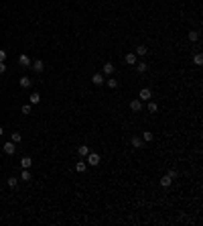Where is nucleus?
<instances>
[{
  "mask_svg": "<svg viewBox=\"0 0 203 226\" xmlns=\"http://www.w3.org/2000/svg\"><path fill=\"white\" fill-rule=\"evenodd\" d=\"M85 157H88V161H85L88 165H93V167L100 165V155H98V153H88Z\"/></svg>",
  "mask_w": 203,
  "mask_h": 226,
  "instance_id": "1",
  "label": "nucleus"
},
{
  "mask_svg": "<svg viewBox=\"0 0 203 226\" xmlns=\"http://www.w3.org/2000/svg\"><path fill=\"white\" fill-rule=\"evenodd\" d=\"M2 149H4V153H6V155H14V151H16V147H14V143H12V141L4 143V145H2Z\"/></svg>",
  "mask_w": 203,
  "mask_h": 226,
  "instance_id": "2",
  "label": "nucleus"
},
{
  "mask_svg": "<svg viewBox=\"0 0 203 226\" xmlns=\"http://www.w3.org/2000/svg\"><path fill=\"white\" fill-rule=\"evenodd\" d=\"M31 67H33L37 73H43V69H45V63H43L41 59H37V61H33V63H31Z\"/></svg>",
  "mask_w": 203,
  "mask_h": 226,
  "instance_id": "3",
  "label": "nucleus"
},
{
  "mask_svg": "<svg viewBox=\"0 0 203 226\" xmlns=\"http://www.w3.org/2000/svg\"><path fill=\"white\" fill-rule=\"evenodd\" d=\"M18 86H21L23 90H26V88H31V86H33V82H31V79L26 78V76H23V78L18 79Z\"/></svg>",
  "mask_w": 203,
  "mask_h": 226,
  "instance_id": "4",
  "label": "nucleus"
},
{
  "mask_svg": "<svg viewBox=\"0 0 203 226\" xmlns=\"http://www.w3.org/2000/svg\"><path fill=\"white\" fill-rule=\"evenodd\" d=\"M130 110L132 112H140L142 110V100H132L130 102Z\"/></svg>",
  "mask_w": 203,
  "mask_h": 226,
  "instance_id": "5",
  "label": "nucleus"
},
{
  "mask_svg": "<svg viewBox=\"0 0 203 226\" xmlns=\"http://www.w3.org/2000/svg\"><path fill=\"white\" fill-rule=\"evenodd\" d=\"M150 96H152V92L148 90V88H142V90H140V100H142V102L150 100Z\"/></svg>",
  "mask_w": 203,
  "mask_h": 226,
  "instance_id": "6",
  "label": "nucleus"
},
{
  "mask_svg": "<svg viewBox=\"0 0 203 226\" xmlns=\"http://www.w3.org/2000/svg\"><path fill=\"white\" fill-rule=\"evenodd\" d=\"M31 165H33V159L31 157H23L21 159V167H23V169H29Z\"/></svg>",
  "mask_w": 203,
  "mask_h": 226,
  "instance_id": "7",
  "label": "nucleus"
},
{
  "mask_svg": "<svg viewBox=\"0 0 203 226\" xmlns=\"http://www.w3.org/2000/svg\"><path fill=\"white\" fill-rule=\"evenodd\" d=\"M85 169H88V163H85V161H77L75 171H77V173H85Z\"/></svg>",
  "mask_w": 203,
  "mask_h": 226,
  "instance_id": "8",
  "label": "nucleus"
},
{
  "mask_svg": "<svg viewBox=\"0 0 203 226\" xmlns=\"http://www.w3.org/2000/svg\"><path fill=\"white\" fill-rule=\"evenodd\" d=\"M91 82H93V86H102V84H104V76H102V73H93Z\"/></svg>",
  "mask_w": 203,
  "mask_h": 226,
  "instance_id": "9",
  "label": "nucleus"
},
{
  "mask_svg": "<svg viewBox=\"0 0 203 226\" xmlns=\"http://www.w3.org/2000/svg\"><path fill=\"white\" fill-rule=\"evenodd\" d=\"M18 63H21L23 67H29V65H31L33 61H31V59H29V57H26V55H21V57H18Z\"/></svg>",
  "mask_w": 203,
  "mask_h": 226,
  "instance_id": "10",
  "label": "nucleus"
},
{
  "mask_svg": "<svg viewBox=\"0 0 203 226\" xmlns=\"http://www.w3.org/2000/svg\"><path fill=\"white\" fill-rule=\"evenodd\" d=\"M171 183H173V179H171L169 175H163V177H160V185H163V187H171Z\"/></svg>",
  "mask_w": 203,
  "mask_h": 226,
  "instance_id": "11",
  "label": "nucleus"
},
{
  "mask_svg": "<svg viewBox=\"0 0 203 226\" xmlns=\"http://www.w3.org/2000/svg\"><path fill=\"white\" fill-rule=\"evenodd\" d=\"M140 139H142V141H144V143H150V141H152V139H154V135H152V133H150V130H144V133H142V136H140Z\"/></svg>",
  "mask_w": 203,
  "mask_h": 226,
  "instance_id": "12",
  "label": "nucleus"
},
{
  "mask_svg": "<svg viewBox=\"0 0 203 226\" xmlns=\"http://www.w3.org/2000/svg\"><path fill=\"white\" fill-rule=\"evenodd\" d=\"M130 143H132V147H134V149H140V147H142V139H140V136H132V141H130Z\"/></svg>",
  "mask_w": 203,
  "mask_h": 226,
  "instance_id": "13",
  "label": "nucleus"
},
{
  "mask_svg": "<svg viewBox=\"0 0 203 226\" xmlns=\"http://www.w3.org/2000/svg\"><path fill=\"white\" fill-rule=\"evenodd\" d=\"M126 63H128V65H136V55L134 53H126Z\"/></svg>",
  "mask_w": 203,
  "mask_h": 226,
  "instance_id": "14",
  "label": "nucleus"
},
{
  "mask_svg": "<svg viewBox=\"0 0 203 226\" xmlns=\"http://www.w3.org/2000/svg\"><path fill=\"white\" fill-rule=\"evenodd\" d=\"M146 51H148V49H146L144 45H138V47H136V53H134V55H140V57H144V55H146Z\"/></svg>",
  "mask_w": 203,
  "mask_h": 226,
  "instance_id": "15",
  "label": "nucleus"
},
{
  "mask_svg": "<svg viewBox=\"0 0 203 226\" xmlns=\"http://www.w3.org/2000/svg\"><path fill=\"white\" fill-rule=\"evenodd\" d=\"M146 69H148V65L144 63V61H140V63H136V71H138V73H144Z\"/></svg>",
  "mask_w": 203,
  "mask_h": 226,
  "instance_id": "16",
  "label": "nucleus"
},
{
  "mask_svg": "<svg viewBox=\"0 0 203 226\" xmlns=\"http://www.w3.org/2000/svg\"><path fill=\"white\" fill-rule=\"evenodd\" d=\"M104 84H108V88H112V90H116V88H118V82H116L114 78H108Z\"/></svg>",
  "mask_w": 203,
  "mask_h": 226,
  "instance_id": "17",
  "label": "nucleus"
},
{
  "mask_svg": "<svg viewBox=\"0 0 203 226\" xmlns=\"http://www.w3.org/2000/svg\"><path fill=\"white\" fill-rule=\"evenodd\" d=\"M39 102H41V94L39 92H33L31 94V104H39Z\"/></svg>",
  "mask_w": 203,
  "mask_h": 226,
  "instance_id": "18",
  "label": "nucleus"
},
{
  "mask_svg": "<svg viewBox=\"0 0 203 226\" xmlns=\"http://www.w3.org/2000/svg\"><path fill=\"white\" fill-rule=\"evenodd\" d=\"M77 153L81 155V157H85V155L90 153V149H88V145H81V147H77Z\"/></svg>",
  "mask_w": 203,
  "mask_h": 226,
  "instance_id": "19",
  "label": "nucleus"
},
{
  "mask_svg": "<svg viewBox=\"0 0 203 226\" xmlns=\"http://www.w3.org/2000/svg\"><path fill=\"white\" fill-rule=\"evenodd\" d=\"M104 73H106V76H112L114 73V65L112 63H106V65H104Z\"/></svg>",
  "mask_w": 203,
  "mask_h": 226,
  "instance_id": "20",
  "label": "nucleus"
},
{
  "mask_svg": "<svg viewBox=\"0 0 203 226\" xmlns=\"http://www.w3.org/2000/svg\"><path fill=\"white\" fill-rule=\"evenodd\" d=\"M187 37H189V41H191V43H195V41H199V33H197V31H191V33L187 35Z\"/></svg>",
  "mask_w": 203,
  "mask_h": 226,
  "instance_id": "21",
  "label": "nucleus"
},
{
  "mask_svg": "<svg viewBox=\"0 0 203 226\" xmlns=\"http://www.w3.org/2000/svg\"><path fill=\"white\" fill-rule=\"evenodd\" d=\"M157 110H158V104H157V102H148V112L154 114Z\"/></svg>",
  "mask_w": 203,
  "mask_h": 226,
  "instance_id": "22",
  "label": "nucleus"
},
{
  "mask_svg": "<svg viewBox=\"0 0 203 226\" xmlns=\"http://www.w3.org/2000/svg\"><path fill=\"white\" fill-rule=\"evenodd\" d=\"M10 141L16 145V143H21L23 141V136H21V133H12V136H10Z\"/></svg>",
  "mask_w": 203,
  "mask_h": 226,
  "instance_id": "23",
  "label": "nucleus"
},
{
  "mask_svg": "<svg viewBox=\"0 0 203 226\" xmlns=\"http://www.w3.org/2000/svg\"><path fill=\"white\" fill-rule=\"evenodd\" d=\"M21 179L31 181V179H33V177H31V171H29V169H23V175H21Z\"/></svg>",
  "mask_w": 203,
  "mask_h": 226,
  "instance_id": "24",
  "label": "nucleus"
},
{
  "mask_svg": "<svg viewBox=\"0 0 203 226\" xmlns=\"http://www.w3.org/2000/svg\"><path fill=\"white\" fill-rule=\"evenodd\" d=\"M6 183H8V187H16L18 179H16V177H8V181H6Z\"/></svg>",
  "mask_w": 203,
  "mask_h": 226,
  "instance_id": "25",
  "label": "nucleus"
},
{
  "mask_svg": "<svg viewBox=\"0 0 203 226\" xmlns=\"http://www.w3.org/2000/svg\"><path fill=\"white\" fill-rule=\"evenodd\" d=\"M193 61H195V65H201V63H203V55H201V53H197Z\"/></svg>",
  "mask_w": 203,
  "mask_h": 226,
  "instance_id": "26",
  "label": "nucleus"
},
{
  "mask_svg": "<svg viewBox=\"0 0 203 226\" xmlns=\"http://www.w3.org/2000/svg\"><path fill=\"white\" fill-rule=\"evenodd\" d=\"M167 175H169L171 179H177V177H179V173H177V171H175V169H171L169 173H167Z\"/></svg>",
  "mask_w": 203,
  "mask_h": 226,
  "instance_id": "27",
  "label": "nucleus"
},
{
  "mask_svg": "<svg viewBox=\"0 0 203 226\" xmlns=\"http://www.w3.org/2000/svg\"><path fill=\"white\" fill-rule=\"evenodd\" d=\"M31 110H33L31 104H24V106H23V114H31Z\"/></svg>",
  "mask_w": 203,
  "mask_h": 226,
  "instance_id": "28",
  "label": "nucleus"
},
{
  "mask_svg": "<svg viewBox=\"0 0 203 226\" xmlns=\"http://www.w3.org/2000/svg\"><path fill=\"white\" fill-rule=\"evenodd\" d=\"M6 71V65H4V61H0V73H4Z\"/></svg>",
  "mask_w": 203,
  "mask_h": 226,
  "instance_id": "29",
  "label": "nucleus"
},
{
  "mask_svg": "<svg viewBox=\"0 0 203 226\" xmlns=\"http://www.w3.org/2000/svg\"><path fill=\"white\" fill-rule=\"evenodd\" d=\"M4 59H6V51H2V49H0V61H4Z\"/></svg>",
  "mask_w": 203,
  "mask_h": 226,
  "instance_id": "30",
  "label": "nucleus"
},
{
  "mask_svg": "<svg viewBox=\"0 0 203 226\" xmlns=\"http://www.w3.org/2000/svg\"><path fill=\"white\" fill-rule=\"evenodd\" d=\"M2 135H4V128H2V126H0V136H2Z\"/></svg>",
  "mask_w": 203,
  "mask_h": 226,
  "instance_id": "31",
  "label": "nucleus"
}]
</instances>
